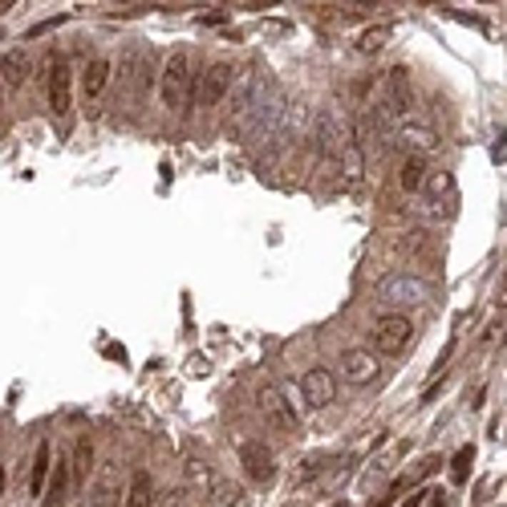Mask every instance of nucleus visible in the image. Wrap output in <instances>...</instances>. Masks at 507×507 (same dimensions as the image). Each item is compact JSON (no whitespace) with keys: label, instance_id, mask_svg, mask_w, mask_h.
Masks as SVG:
<instances>
[{"label":"nucleus","instance_id":"1","mask_svg":"<svg viewBox=\"0 0 507 507\" xmlns=\"http://www.w3.org/2000/svg\"><path fill=\"white\" fill-rule=\"evenodd\" d=\"M284 122V98L268 77H248L228 110V130L240 146H256V142L272 139V130Z\"/></svg>","mask_w":507,"mask_h":507},{"label":"nucleus","instance_id":"2","mask_svg":"<svg viewBox=\"0 0 507 507\" xmlns=\"http://www.w3.org/2000/svg\"><path fill=\"white\" fill-rule=\"evenodd\" d=\"M313 142H317V154L325 166H345V154L357 142V134L349 130V118H341L337 106H325L317 114V130H313Z\"/></svg>","mask_w":507,"mask_h":507},{"label":"nucleus","instance_id":"3","mask_svg":"<svg viewBox=\"0 0 507 507\" xmlns=\"http://www.w3.org/2000/svg\"><path fill=\"white\" fill-rule=\"evenodd\" d=\"M191 89H195V74H191V57L187 53H171L163 65V81H159V94H163L166 110H183L191 101Z\"/></svg>","mask_w":507,"mask_h":507},{"label":"nucleus","instance_id":"4","mask_svg":"<svg viewBox=\"0 0 507 507\" xmlns=\"http://www.w3.org/2000/svg\"><path fill=\"white\" fill-rule=\"evenodd\" d=\"M118 81L126 89V98H142L154 81V49L151 45H130L122 53V65H118Z\"/></svg>","mask_w":507,"mask_h":507},{"label":"nucleus","instance_id":"5","mask_svg":"<svg viewBox=\"0 0 507 507\" xmlns=\"http://www.w3.org/2000/svg\"><path fill=\"white\" fill-rule=\"evenodd\" d=\"M231 89V65L228 61H211L203 74H195V89H191V101H195V110H216L224 94Z\"/></svg>","mask_w":507,"mask_h":507},{"label":"nucleus","instance_id":"6","mask_svg":"<svg viewBox=\"0 0 507 507\" xmlns=\"http://www.w3.org/2000/svg\"><path fill=\"white\" fill-rule=\"evenodd\" d=\"M256 406H260V414H264L268 426H276V431H301V414H296V406L292 398L284 393V386H260L256 393Z\"/></svg>","mask_w":507,"mask_h":507},{"label":"nucleus","instance_id":"7","mask_svg":"<svg viewBox=\"0 0 507 507\" xmlns=\"http://www.w3.org/2000/svg\"><path fill=\"white\" fill-rule=\"evenodd\" d=\"M373 349L386 357H398L406 349V345L414 341V325H410V317H402V313H390V317H378V325H373Z\"/></svg>","mask_w":507,"mask_h":507},{"label":"nucleus","instance_id":"8","mask_svg":"<svg viewBox=\"0 0 507 507\" xmlns=\"http://www.w3.org/2000/svg\"><path fill=\"white\" fill-rule=\"evenodd\" d=\"M45 94H49V110L57 118H69L74 110V69L65 57H49V81H45Z\"/></svg>","mask_w":507,"mask_h":507},{"label":"nucleus","instance_id":"9","mask_svg":"<svg viewBox=\"0 0 507 507\" xmlns=\"http://www.w3.org/2000/svg\"><path fill=\"white\" fill-rule=\"evenodd\" d=\"M422 203H426V216L434 219H446V216H455V179H451V171H431V179H426V187H422L418 195Z\"/></svg>","mask_w":507,"mask_h":507},{"label":"nucleus","instance_id":"10","mask_svg":"<svg viewBox=\"0 0 507 507\" xmlns=\"http://www.w3.org/2000/svg\"><path fill=\"white\" fill-rule=\"evenodd\" d=\"M398 146L402 154H422V159H431L438 151V130L426 122V118H406L402 130H398Z\"/></svg>","mask_w":507,"mask_h":507},{"label":"nucleus","instance_id":"11","mask_svg":"<svg viewBox=\"0 0 507 507\" xmlns=\"http://www.w3.org/2000/svg\"><path fill=\"white\" fill-rule=\"evenodd\" d=\"M301 393H304V406H308V410H325V406L337 398V378H333L329 369L313 366L301 378Z\"/></svg>","mask_w":507,"mask_h":507},{"label":"nucleus","instance_id":"12","mask_svg":"<svg viewBox=\"0 0 507 507\" xmlns=\"http://www.w3.org/2000/svg\"><path fill=\"white\" fill-rule=\"evenodd\" d=\"M240 467L252 483H272L276 479V458L264 443H244L240 446Z\"/></svg>","mask_w":507,"mask_h":507},{"label":"nucleus","instance_id":"13","mask_svg":"<svg viewBox=\"0 0 507 507\" xmlns=\"http://www.w3.org/2000/svg\"><path fill=\"white\" fill-rule=\"evenodd\" d=\"M381 301L386 304H422L426 301V284L422 280H414L410 272H398V276H390L386 284H381Z\"/></svg>","mask_w":507,"mask_h":507},{"label":"nucleus","instance_id":"14","mask_svg":"<svg viewBox=\"0 0 507 507\" xmlns=\"http://www.w3.org/2000/svg\"><path fill=\"white\" fill-rule=\"evenodd\" d=\"M341 373L349 386H369V381L378 378V353H369V349H345Z\"/></svg>","mask_w":507,"mask_h":507},{"label":"nucleus","instance_id":"15","mask_svg":"<svg viewBox=\"0 0 507 507\" xmlns=\"http://www.w3.org/2000/svg\"><path fill=\"white\" fill-rule=\"evenodd\" d=\"M74 458H53V475H49V487H45V507H61L69 495H74Z\"/></svg>","mask_w":507,"mask_h":507},{"label":"nucleus","instance_id":"16","mask_svg":"<svg viewBox=\"0 0 507 507\" xmlns=\"http://www.w3.org/2000/svg\"><path fill=\"white\" fill-rule=\"evenodd\" d=\"M49 475H53V446H49V438H41L33 446V467H29V495L33 499H45Z\"/></svg>","mask_w":507,"mask_h":507},{"label":"nucleus","instance_id":"17","mask_svg":"<svg viewBox=\"0 0 507 507\" xmlns=\"http://www.w3.org/2000/svg\"><path fill=\"white\" fill-rule=\"evenodd\" d=\"M110 74H114L110 57H94V61L86 65V74H81V98L98 101L101 94H106V86H110Z\"/></svg>","mask_w":507,"mask_h":507},{"label":"nucleus","instance_id":"18","mask_svg":"<svg viewBox=\"0 0 507 507\" xmlns=\"http://www.w3.org/2000/svg\"><path fill=\"white\" fill-rule=\"evenodd\" d=\"M426 179H431V166H426V159H422V154H402V166H398V183H402L406 195H422Z\"/></svg>","mask_w":507,"mask_h":507},{"label":"nucleus","instance_id":"19","mask_svg":"<svg viewBox=\"0 0 507 507\" xmlns=\"http://www.w3.org/2000/svg\"><path fill=\"white\" fill-rule=\"evenodd\" d=\"M29 81V53L25 49H9L0 57V86L4 89H21Z\"/></svg>","mask_w":507,"mask_h":507},{"label":"nucleus","instance_id":"20","mask_svg":"<svg viewBox=\"0 0 507 507\" xmlns=\"http://www.w3.org/2000/svg\"><path fill=\"white\" fill-rule=\"evenodd\" d=\"M122 507H154V479L151 471H134L122 495Z\"/></svg>","mask_w":507,"mask_h":507},{"label":"nucleus","instance_id":"21","mask_svg":"<svg viewBox=\"0 0 507 507\" xmlns=\"http://www.w3.org/2000/svg\"><path fill=\"white\" fill-rule=\"evenodd\" d=\"M110 495H114V463L101 467L98 483L86 491V503H81V507H106V503H110Z\"/></svg>","mask_w":507,"mask_h":507},{"label":"nucleus","instance_id":"22","mask_svg":"<svg viewBox=\"0 0 507 507\" xmlns=\"http://www.w3.org/2000/svg\"><path fill=\"white\" fill-rule=\"evenodd\" d=\"M89 471H94V443H89V438H77L74 443V487H86Z\"/></svg>","mask_w":507,"mask_h":507},{"label":"nucleus","instance_id":"23","mask_svg":"<svg viewBox=\"0 0 507 507\" xmlns=\"http://www.w3.org/2000/svg\"><path fill=\"white\" fill-rule=\"evenodd\" d=\"M386 41H390V25L366 29V33H361V41H357V49H361V53H378L381 45H386Z\"/></svg>","mask_w":507,"mask_h":507},{"label":"nucleus","instance_id":"24","mask_svg":"<svg viewBox=\"0 0 507 507\" xmlns=\"http://www.w3.org/2000/svg\"><path fill=\"white\" fill-rule=\"evenodd\" d=\"M471 463H475V446H463V451L455 455V463H451V479H455V483H467Z\"/></svg>","mask_w":507,"mask_h":507},{"label":"nucleus","instance_id":"25","mask_svg":"<svg viewBox=\"0 0 507 507\" xmlns=\"http://www.w3.org/2000/svg\"><path fill=\"white\" fill-rule=\"evenodd\" d=\"M231 503H236V487L224 483V479H216L211 483V507H231Z\"/></svg>","mask_w":507,"mask_h":507},{"label":"nucleus","instance_id":"26","mask_svg":"<svg viewBox=\"0 0 507 507\" xmlns=\"http://www.w3.org/2000/svg\"><path fill=\"white\" fill-rule=\"evenodd\" d=\"M499 333H503V313H499V317L487 325V333H483V345H495V341H499Z\"/></svg>","mask_w":507,"mask_h":507},{"label":"nucleus","instance_id":"27","mask_svg":"<svg viewBox=\"0 0 507 507\" xmlns=\"http://www.w3.org/2000/svg\"><path fill=\"white\" fill-rule=\"evenodd\" d=\"M426 495H431V491H418V495H414V499H410L406 507H422V499H426Z\"/></svg>","mask_w":507,"mask_h":507},{"label":"nucleus","instance_id":"28","mask_svg":"<svg viewBox=\"0 0 507 507\" xmlns=\"http://www.w3.org/2000/svg\"><path fill=\"white\" fill-rule=\"evenodd\" d=\"M9 9H13V0H0V16L9 13Z\"/></svg>","mask_w":507,"mask_h":507},{"label":"nucleus","instance_id":"29","mask_svg":"<svg viewBox=\"0 0 507 507\" xmlns=\"http://www.w3.org/2000/svg\"><path fill=\"white\" fill-rule=\"evenodd\" d=\"M0 491H4V467H0Z\"/></svg>","mask_w":507,"mask_h":507},{"label":"nucleus","instance_id":"30","mask_svg":"<svg viewBox=\"0 0 507 507\" xmlns=\"http://www.w3.org/2000/svg\"><path fill=\"white\" fill-rule=\"evenodd\" d=\"M329 507H345V503H329Z\"/></svg>","mask_w":507,"mask_h":507}]
</instances>
